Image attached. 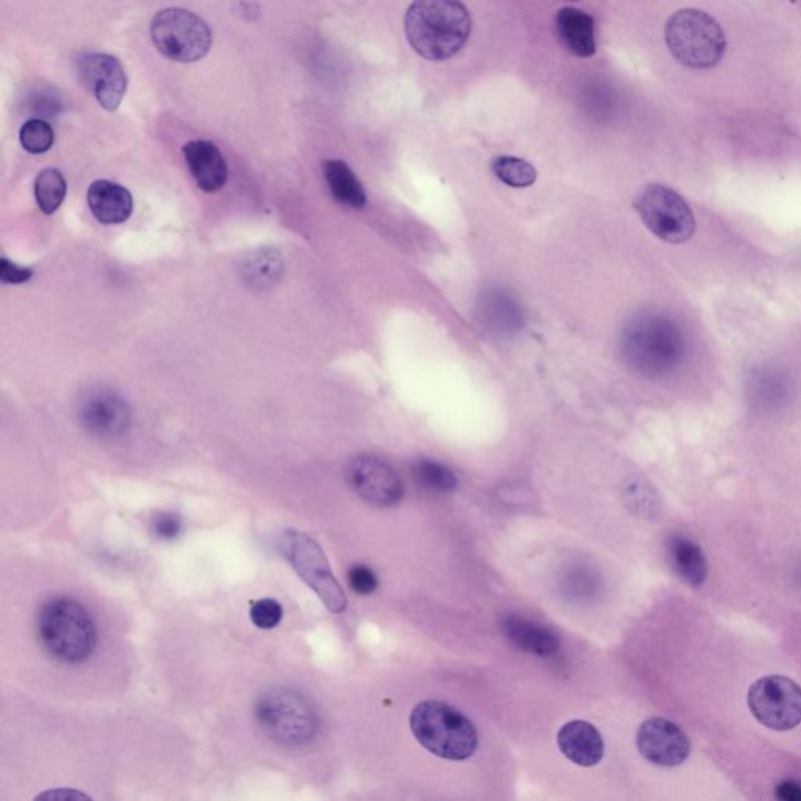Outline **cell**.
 <instances>
[{"label": "cell", "mask_w": 801, "mask_h": 801, "mask_svg": "<svg viewBox=\"0 0 801 801\" xmlns=\"http://www.w3.org/2000/svg\"><path fill=\"white\" fill-rule=\"evenodd\" d=\"M39 632L44 648L66 664L87 661L98 646V629L88 610L65 596L52 598L41 607Z\"/></svg>", "instance_id": "3957f363"}, {"label": "cell", "mask_w": 801, "mask_h": 801, "mask_svg": "<svg viewBox=\"0 0 801 801\" xmlns=\"http://www.w3.org/2000/svg\"><path fill=\"white\" fill-rule=\"evenodd\" d=\"M348 584L359 595L375 594L379 586L378 576L367 565H353L348 572Z\"/></svg>", "instance_id": "f1b7e54d"}, {"label": "cell", "mask_w": 801, "mask_h": 801, "mask_svg": "<svg viewBox=\"0 0 801 801\" xmlns=\"http://www.w3.org/2000/svg\"><path fill=\"white\" fill-rule=\"evenodd\" d=\"M491 170L502 184L513 186V188H527L538 181L535 167L518 156H498L491 163Z\"/></svg>", "instance_id": "d4e9b609"}, {"label": "cell", "mask_w": 801, "mask_h": 801, "mask_svg": "<svg viewBox=\"0 0 801 801\" xmlns=\"http://www.w3.org/2000/svg\"><path fill=\"white\" fill-rule=\"evenodd\" d=\"M635 207L647 229L665 243H684L695 234L694 212L683 196L669 186H647L637 197Z\"/></svg>", "instance_id": "9c48e42d"}, {"label": "cell", "mask_w": 801, "mask_h": 801, "mask_svg": "<svg viewBox=\"0 0 801 801\" xmlns=\"http://www.w3.org/2000/svg\"><path fill=\"white\" fill-rule=\"evenodd\" d=\"M85 430L98 437H118L128 431L129 405L119 394L110 390L89 391L78 408Z\"/></svg>", "instance_id": "5bb4252c"}, {"label": "cell", "mask_w": 801, "mask_h": 801, "mask_svg": "<svg viewBox=\"0 0 801 801\" xmlns=\"http://www.w3.org/2000/svg\"><path fill=\"white\" fill-rule=\"evenodd\" d=\"M182 152H184L190 173L203 192L216 193L227 184L229 167L214 141H190Z\"/></svg>", "instance_id": "9a60e30c"}, {"label": "cell", "mask_w": 801, "mask_h": 801, "mask_svg": "<svg viewBox=\"0 0 801 801\" xmlns=\"http://www.w3.org/2000/svg\"><path fill=\"white\" fill-rule=\"evenodd\" d=\"M405 39L430 62L456 57L472 35V14L461 0H413L404 18Z\"/></svg>", "instance_id": "7a4b0ae2"}, {"label": "cell", "mask_w": 801, "mask_h": 801, "mask_svg": "<svg viewBox=\"0 0 801 801\" xmlns=\"http://www.w3.org/2000/svg\"><path fill=\"white\" fill-rule=\"evenodd\" d=\"M32 268L20 267V264L11 262L7 257L0 260V281L7 285L24 284L32 279Z\"/></svg>", "instance_id": "4dcf8cb0"}, {"label": "cell", "mask_w": 801, "mask_h": 801, "mask_svg": "<svg viewBox=\"0 0 801 801\" xmlns=\"http://www.w3.org/2000/svg\"><path fill=\"white\" fill-rule=\"evenodd\" d=\"M558 747L569 761L580 767H594L605 756L602 734L586 721H572L562 726Z\"/></svg>", "instance_id": "2e32d148"}, {"label": "cell", "mask_w": 801, "mask_h": 801, "mask_svg": "<svg viewBox=\"0 0 801 801\" xmlns=\"http://www.w3.org/2000/svg\"><path fill=\"white\" fill-rule=\"evenodd\" d=\"M20 140L22 148L29 154H44L54 147L55 133L50 122L44 119L35 118L25 122L20 130Z\"/></svg>", "instance_id": "4316f807"}, {"label": "cell", "mask_w": 801, "mask_h": 801, "mask_svg": "<svg viewBox=\"0 0 801 801\" xmlns=\"http://www.w3.org/2000/svg\"><path fill=\"white\" fill-rule=\"evenodd\" d=\"M251 621L259 629H273L281 624L284 617V609L273 598H263L256 602L251 607Z\"/></svg>", "instance_id": "83f0119b"}, {"label": "cell", "mask_w": 801, "mask_h": 801, "mask_svg": "<svg viewBox=\"0 0 801 801\" xmlns=\"http://www.w3.org/2000/svg\"><path fill=\"white\" fill-rule=\"evenodd\" d=\"M411 729L421 747L446 761H465L478 748V732L467 715L435 700L413 707Z\"/></svg>", "instance_id": "277c9868"}, {"label": "cell", "mask_w": 801, "mask_h": 801, "mask_svg": "<svg viewBox=\"0 0 801 801\" xmlns=\"http://www.w3.org/2000/svg\"><path fill=\"white\" fill-rule=\"evenodd\" d=\"M256 721L264 736L286 747L311 744L320 732V715L311 700L289 688L264 692L256 703Z\"/></svg>", "instance_id": "5b68a950"}, {"label": "cell", "mask_w": 801, "mask_h": 801, "mask_svg": "<svg viewBox=\"0 0 801 801\" xmlns=\"http://www.w3.org/2000/svg\"><path fill=\"white\" fill-rule=\"evenodd\" d=\"M412 476L415 483L432 494H450L457 489V478L445 465L430 459H420L413 464Z\"/></svg>", "instance_id": "603a6c76"}, {"label": "cell", "mask_w": 801, "mask_h": 801, "mask_svg": "<svg viewBox=\"0 0 801 801\" xmlns=\"http://www.w3.org/2000/svg\"><path fill=\"white\" fill-rule=\"evenodd\" d=\"M281 550L301 580L320 596L331 613L342 614L346 609L348 602L345 592L335 580L322 546L311 535L286 531L281 539Z\"/></svg>", "instance_id": "ba28073f"}, {"label": "cell", "mask_w": 801, "mask_h": 801, "mask_svg": "<svg viewBox=\"0 0 801 801\" xmlns=\"http://www.w3.org/2000/svg\"><path fill=\"white\" fill-rule=\"evenodd\" d=\"M625 364L643 378L662 379L683 365L688 345L678 323L661 313L635 316L621 333Z\"/></svg>", "instance_id": "6da1fadb"}, {"label": "cell", "mask_w": 801, "mask_h": 801, "mask_svg": "<svg viewBox=\"0 0 801 801\" xmlns=\"http://www.w3.org/2000/svg\"><path fill=\"white\" fill-rule=\"evenodd\" d=\"M76 68L78 77L99 106L107 111H117L129 87V77L121 62L110 54L85 52L78 55Z\"/></svg>", "instance_id": "7c38bea8"}, {"label": "cell", "mask_w": 801, "mask_h": 801, "mask_svg": "<svg viewBox=\"0 0 801 801\" xmlns=\"http://www.w3.org/2000/svg\"><path fill=\"white\" fill-rule=\"evenodd\" d=\"M152 531L162 540H174L181 535L182 520L177 513H159L152 521Z\"/></svg>", "instance_id": "f546056e"}, {"label": "cell", "mask_w": 801, "mask_h": 801, "mask_svg": "<svg viewBox=\"0 0 801 801\" xmlns=\"http://www.w3.org/2000/svg\"><path fill=\"white\" fill-rule=\"evenodd\" d=\"M66 178L55 167L41 171L35 182V199L43 214L52 215L58 210L66 197Z\"/></svg>", "instance_id": "cb8c5ba5"}, {"label": "cell", "mask_w": 801, "mask_h": 801, "mask_svg": "<svg viewBox=\"0 0 801 801\" xmlns=\"http://www.w3.org/2000/svg\"><path fill=\"white\" fill-rule=\"evenodd\" d=\"M637 748L648 762L676 767L691 755V743L680 726L667 718H648L637 732Z\"/></svg>", "instance_id": "4fadbf2b"}, {"label": "cell", "mask_w": 801, "mask_h": 801, "mask_svg": "<svg viewBox=\"0 0 801 801\" xmlns=\"http://www.w3.org/2000/svg\"><path fill=\"white\" fill-rule=\"evenodd\" d=\"M501 629L509 642L523 653L548 659L561 650V640L550 628L528 618L508 616L501 621Z\"/></svg>", "instance_id": "ac0fdd59"}, {"label": "cell", "mask_w": 801, "mask_h": 801, "mask_svg": "<svg viewBox=\"0 0 801 801\" xmlns=\"http://www.w3.org/2000/svg\"><path fill=\"white\" fill-rule=\"evenodd\" d=\"M349 487L375 508H391L404 497V486L398 473L376 456L354 457L346 468Z\"/></svg>", "instance_id": "8fae6325"}, {"label": "cell", "mask_w": 801, "mask_h": 801, "mask_svg": "<svg viewBox=\"0 0 801 801\" xmlns=\"http://www.w3.org/2000/svg\"><path fill=\"white\" fill-rule=\"evenodd\" d=\"M559 40L573 55L594 57L596 52L595 21L586 11L565 7L556 14Z\"/></svg>", "instance_id": "ffe728a7"}, {"label": "cell", "mask_w": 801, "mask_h": 801, "mask_svg": "<svg viewBox=\"0 0 801 801\" xmlns=\"http://www.w3.org/2000/svg\"><path fill=\"white\" fill-rule=\"evenodd\" d=\"M88 207L102 225H121L133 212V199L128 188L111 181H96L88 188Z\"/></svg>", "instance_id": "d6986e66"}, {"label": "cell", "mask_w": 801, "mask_h": 801, "mask_svg": "<svg viewBox=\"0 0 801 801\" xmlns=\"http://www.w3.org/2000/svg\"><path fill=\"white\" fill-rule=\"evenodd\" d=\"M323 171L331 195L337 203L356 210L365 207L367 195L364 186L343 160H327L324 162Z\"/></svg>", "instance_id": "44dd1931"}, {"label": "cell", "mask_w": 801, "mask_h": 801, "mask_svg": "<svg viewBox=\"0 0 801 801\" xmlns=\"http://www.w3.org/2000/svg\"><path fill=\"white\" fill-rule=\"evenodd\" d=\"M478 318L489 333L509 337L523 327V309L506 290L491 289L480 296Z\"/></svg>", "instance_id": "e0dca14e"}, {"label": "cell", "mask_w": 801, "mask_h": 801, "mask_svg": "<svg viewBox=\"0 0 801 801\" xmlns=\"http://www.w3.org/2000/svg\"><path fill=\"white\" fill-rule=\"evenodd\" d=\"M789 387L778 372L764 371L751 382V400L761 409H775L786 401Z\"/></svg>", "instance_id": "484cf974"}, {"label": "cell", "mask_w": 801, "mask_h": 801, "mask_svg": "<svg viewBox=\"0 0 801 801\" xmlns=\"http://www.w3.org/2000/svg\"><path fill=\"white\" fill-rule=\"evenodd\" d=\"M152 43L156 51L176 63H195L212 47V30L203 18L185 9H165L151 22Z\"/></svg>", "instance_id": "52a82bcc"}, {"label": "cell", "mask_w": 801, "mask_h": 801, "mask_svg": "<svg viewBox=\"0 0 801 801\" xmlns=\"http://www.w3.org/2000/svg\"><path fill=\"white\" fill-rule=\"evenodd\" d=\"M775 795L784 801H801V786L793 781L781 782Z\"/></svg>", "instance_id": "1f68e13d"}, {"label": "cell", "mask_w": 801, "mask_h": 801, "mask_svg": "<svg viewBox=\"0 0 801 801\" xmlns=\"http://www.w3.org/2000/svg\"><path fill=\"white\" fill-rule=\"evenodd\" d=\"M748 706L767 728L789 732L801 724V688L786 676H764L748 691Z\"/></svg>", "instance_id": "30bf717a"}, {"label": "cell", "mask_w": 801, "mask_h": 801, "mask_svg": "<svg viewBox=\"0 0 801 801\" xmlns=\"http://www.w3.org/2000/svg\"><path fill=\"white\" fill-rule=\"evenodd\" d=\"M670 54L691 69H713L725 57L726 36L721 24L706 11H676L665 24Z\"/></svg>", "instance_id": "8992f818"}, {"label": "cell", "mask_w": 801, "mask_h": 801, "mask_svg": "<svg viewBox=\"0 0 801 801\" xmlns=\"http://www.w3.org/2000/svg\"><path fill=\"white\" fill-rule=\"evenodd\" d=\"M669 554L674 572L683 577L685 583L695 587L704 583L707 575L706 559H704L702 548L695 542L684 538H674L670 542Z\"/></svg>", "instance_id": "7402d4cb"}]
</instances>
